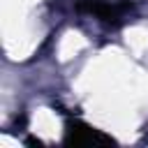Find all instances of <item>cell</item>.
I'll use <instances>...</instances> for the list:
<instances>
[{"label": "cell", "mask_w": 148, "mask_h": 148, "mask_svg": "<svg viewBox=\"0 0 148 148\" xmlns=\"http://www.w3.org/2000/svg\"><path fill=\"white\" fill-rule=\"evenodd\" d=\"M28 143H30V146H42V141H39V139H28Z\"/></svg>", "instance_id": "3"}, {"label": "cell", "mask_w": 148, "mask_h": 148, "mask_svg": "<svg viewBox=\"0 0 148 148\" xmlns=\"http://www.w3.org/2000/svg\"><path fill=\"white\" fill-rule=\"evenodd\" d=\"M79 9L97 16L106 25H120L132 12L130 0H79Z\"/></svg>", "instance_id": "1"}, {"label": "cell", "mask_w": 148, "mask_h": 148, "mask_svg": "<svg viewBox=\"0 0 148 148\" xmlns=\"http://www.w3.org/2000/svg\"><path fill=\"white\" fill-rule=\"evenodd\" d=\"M65 146L83 148V146H116V139L109 134L81 123V120H67L65 127Z\"/></svg>", "instance_id": "2"}]
</instances>
